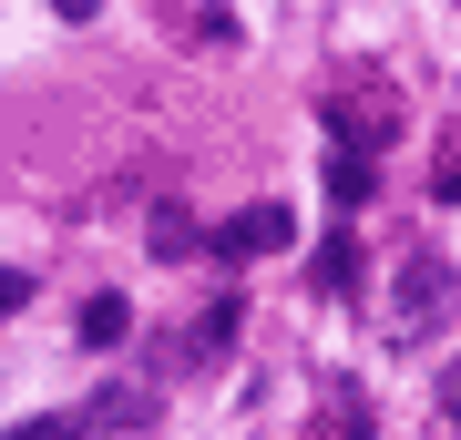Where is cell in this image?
Segmentation results:
<instances>
[{
	"mask_svg": "<svg viewBox=\"0 0 461 440\" xmlns=\"http://www.w3.org/2000/svg\"><path fill=\"white\" fill-rule=\"evenodd\" d=\"M277 246H297V215L287 205H247L215 226V256H277Z\"/></svg>",
	"mask_w": 461,
	"mask_h": 440,
	"instance_id": "6da1fadb",
	"label": "cell"
},
{
	"mask_svg": "<svg viewBox=\"0 0 461 440\" xmlns=\"http://www.w3.org/2000/svg\"><path fill=\"white\" fill-rule=\"evenodd\" d=\"M329 123L348 133V154H379V144H390V123H400V103H390V93H339Z\"/></svg>",
	"mask_w": 461,
	"mask_h": 440,
	"instance_id": "7a4b0ae2",
	"label": "cell"
},
{
	"mask_svg": "<svg viewBox=\"0 0 461 440\" xmlns=\"http://www.w3.org/2000/svg\"><path fill=\"white\" fill-rule=\"evenodd\" d=\"M430 297H451V256H411V277H400V328H420Z\"/></svg>",
	"mask_w": 461,
	"mask_h": 440,
	"instance_id": "3957f363",
	"label": "cell"
},
{
	"mask_svg": "<svg viewBox=\"0 0 461 440\" xmlns=\"http://www.w3.org/2000/svg\"><path fill=\"white\" fill-rule=\"evenodd\" d=\"M72 338H83V348H123L133 338V308H123V297H83V328H72Z\"/></svg>",
	"mask_w": 461,
	"mask_h": 440,
	"instance_id": "277c9868",
	"label": "cell"
},
{
	"mask_svg": "<svg viewBox=\"0 0 461 440\" xmlns=\"http://www.w3.org/2000/svg\"><path fill=\"white\" fill-rule=\"evenodd\" d=\"M329 195H339V205H369V195H379V164L339 144V154H329Z\"/></svg>",
	"mask_w": 461,
	"mask_h": 440,
	"instance_id": "5b68a950",
	"label": "cell"
},
{
	"mask_svg": "<svg viewBox=\"0 0 461 440\" xmlns=\"http://www.w3.org/2000/svg\"><path fill=\"white\" fill-rule=\"evenodd\" d=\"M348 277H359V236H329V246H318V287L348 297Z\"/></svg>",
	"mask_w": 461,
	"mask_h": 440,
	"instance_id": "8992f818",
	"label": "cell"
},
{
	"mask_svg": "<svg viewBox=\"0 0 461 440\" xmlns=\"http://www.w3.org/2000/svg\"><path fill=\"white\" fill-rule=\"evenodd\" d=\"M154 256H165V266H185V256H195V226H185V205H165V215H154Z\"/></svg>",
	"mask_w": 461,
	"mask_h": 440,
	"instance_id": "52a82bcc",
	"label": "cell"
},
{
	"mask_svg": "<svg viewBox=\"0 0 461 440\" xmlns=\"http://www.w3.org/2000/svg\"><path fill=\"white\" fill-rule=\"evenodd\" d=\"M11 308H32V266H0V318Z\"/></svg>",
	"mask_w": 461,
	"mask_h": 440,
	"instance_id": "ba28073f",
	"label": "cell"
},
{
	"mask_svg": "<svg viewBox=\"0 0 461 440\" xmlns=\"http://www.w3.org/2000/svg\"><path fill=\"white\" fill-rule=\"evenodd\" d=\"M11 440H83V420H21Z\"/></svg>",
	"mask_w": 461,
	"mask_h": 440,
	"instance_id": "9c48e42d",
	"label": "cell"
},
{
	"mask_svg": "<svg viewBox=\"0 0 461 440\" xmlns=\"http://www.w3.org/2000/svg\"><path fill=\"white\" fill-rule=\"evenodd\" d=\"M51 11H62V21H93V11H103V0H51Z\"/></svg>",
	"mask_w": 461,
	"mask_h": 440,
	"instance_id": "30bf717a",
	"label": "cell"
}]
</instances>
